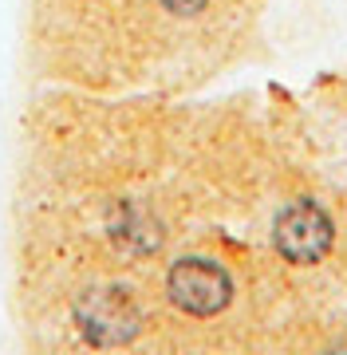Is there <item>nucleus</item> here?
<instances>
[{
  "mask_svg": "<svg viewBox=\"0 0 347 355\" xmlns=\"http://www.w3.org/2000/svg\"><path fill=\"white\" fill-rule=\"evenodd\" d=\"M166 292H170V300L181 312H190V316H217L221 308L233 300V280L217 261L186 257V261H178L170 268Z\"/></svg>",
  "mask_w": 347,
  "mask_h": 355,
  "instance_id": "nucleus-1",
  "label": "nucleus"
},
{
  "mask_svg": "<svg viewBox=\"0 0 347 355\" xmlns=\"http://www.w3.org/2000/svg\"><path fill=\"white\" fill-rule=\"evenodd\" d=\"M272 241H276L284 261H292V265H316L332 249V221H328V214H323L320 205L296 202L276 217Z\"/></svg>",
  "mask_w": 347,
  "mask_h": 355,
  "instance_id": "nucleus-2",
  "label": "nucleus"
},
{
  "mask_svg": "<svg viewBox=\"0 0 347 355\" xmlns=\"http://www.w3.org/2000/svg\"><path fill=\"white\" fill-rule=\"evenodd\" d=\"M75 316L83 324V336L91 343H103V347L130 340L139 328V308L123 292H91L87 300H79Z\"/></svg>",
  "mask_w": 347,
  "mask_h": 355,
  "instance_id": "nucleus-3",
  "label": "nucleus"
},
{
  "mask_svg": "<svg viewBox=\"0 0 347 355\" xmlns=\"http://www.w3.org/2000/svg\"><path fill=\"white\" fill-rule=\"evenodd\" d=\"M166 12H174V16H193V12H202L209 0H158Z\"/></svg>",
  "mask_w": 347,
  "mask_h": 355,
  "instance_id": "nucleus-4",
  "label": "nucleus"
},
{
  "mask_svg": "<svg viewBox=\"0 0 347 355\" xmlns=\"http://www.w3.org/2000/svg\"><path fill=\"white\" fill-rule=\"evenodd\" d=\"M332 355H347V352H332Z\"/></svg>",
  "mask_w": 347,
  "mask_h": 355,
  "instance_id": "nucleus-5",
  "label": "nucleus"
}]
</instances>
